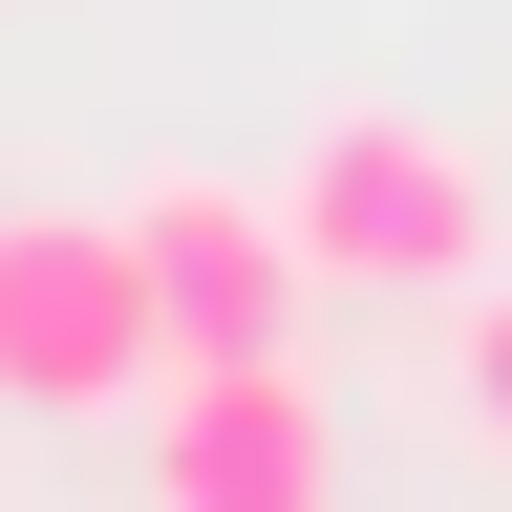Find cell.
I'll return each instance as SVG.
<instances>
[{
  "mask_svg": "<svg viewBox=\"0 0 512 512\" xmlns=\"http://www.w3.org/2000/svg\"><path fill=\"white\" fill-rule=\"evenodd\" d=\"M278 235H299L320 299H470V278H491V171L448 150L427 107H342V128L278 171Z\"/></svg>",
  "mask_w": 512,
  "mask_h": 512,
  "instance_id": "1",
  "label": "cell"
},
{
  "mask_svg": "<svg viewBox=\"0 0 512 512\" xmlns=\"http://www.w3.org/2000/svg\"><path fill=\"white\" fill-rule=\"evenodd\" d=\"M128 278H150V384L171 363H299V235H278V192H235V171H150L128 192Z\"/></svg>",
  "mask_w": 512,
  "mask_h": 512,
  "instance_id": "2",
  "label": "cell"
},
{
  "mask_svg": "<svg viewBox=\"0 0 512 512\" xmlns=\"http://www.w3.org/2000/svg\"><path fill=\"white\" fill-rule=\"evenodd\" d=\"M128 384H150L128 214H0V406H128Z\"/></svg>",
  "mask_w": 512,
  "mask_h": 512,
  "instance_id": "3",
  "label": "cell"
},
{
  "mask_svg": "<svg viewBox=\"0 0 512 512\" xmlns=\"http://www.w3.org/2000/svg\"><path fill=\"white\" fill-rule=\"evenodd\" d=\"M150 512H342V427L299 363H171L150 384Z\"/></svg>",
  "mask_w": 512,
  "mask_h": 512,
  "instance_id": "4",
  "label": "cell"
},
{
  "mask_svg": "<svg viewBox=\"0 0 512 512\" xmlns=\"http://www.w3.org/2000/svg\"><path fill=\"white\" fill-rule=\"evenodd\" d=\"M448 384H470V427L512 448V278H470V342H448Z\"/></svg>",
  "mask_w": 512,
  "mask_h": 512,
  "instance_id": "5",
  "label": "cell"
}]
</instances>
